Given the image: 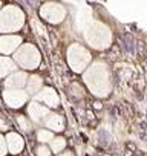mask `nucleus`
<instances>
[{
  "instance_id": "f257e3e1",
  "label": "nucleus",
  "mask_w": 147,
  "mask_h": 156,
  "mask_svg": "<svg viewBox=\"0 0 147 156\" xmlns=\"http://www.w3.org/2000/svg\"><path fill=\"white\" fill-rule=\"evenodd\" d=\"M25 25V14L20 8L8 5L0 11V32H14L22 29Z\"/></svg>"
},
{
  "instance_id": "f03ea898",
  "label": "nucleus",
  "mask_w": 147,
  "mask_h": 156,
  "mask_svg": "<svg viewBox=\"0 0 147 156\" xmlns=\"http://www.w3.org/2000/svg\"><path fill=\"white\" fill-rule=\"evenodd\" d=\"M40 52L37 49V46L31 44V43H25L22 44L17 52L14 54V61L16 64H20L23 69H37L40 64Z\"/></svg>"
},
{
  "instance_id": "7ed1b4c3",
  "label": "nucleus",
  "mask_w": 147,
  "mask_h": 156,
  "mask_svg": "<svg viewBox=\"0 0 147 156\" xmlns=\"http://www.w3.org/2000/svg\"><path fill=\"white\" fill-rule=\"evenodd\" d=\"M91 61V54L81 44H70L67 49V63L74 72H83Z\"/></svg>"
},
{
  "instance_id": "20e7f679",
  "label": "nucleus",
  "mask_w": 147,
  "mask_h": 156,
  "mask_svg": "<svg viewBox=\"0 0 147 156\" xmlns=\"http://www.w3.org/2000/svg\"><path fill=\"white\" fill-rule=\"evenodd\" d=\"M40 17L51 25H58L66 17V8L58 3H45L40 8Z\"/></svg>"
},
{
  "instance_id": "39448f33",
  "label": "nucleus",
  "mask_w": 147,
  "mask_h": 156,
  "mask_svg": "<svg viewBox=\"0 0 147 156\" xmlns=\"http://www.w3.org/2000/svg\"><path fill=\"white\" fill-rule=\"evenodd\" d=\"M29 95L26 90H3V101L9 109H22L28 103Z\"/></svg>"
},
{
  "instance_id": "423d86ee",
  "label": "nucleus",
  "mask_w": 147,
  "mask_h": 156,
  "mask_svg": "<svg viewBox=\"0 0 147 156\" xmlns=\"http://www.w3.org/2000/svg\"><path fill=\"white\" fill-rule=\"evenodd\" d=\"M34 101L46 106L48 109H57L60 106V97L54 87H43L35 97Z\"/></svg>"
},
{
  "instance_id": "0eeeda50",
  "label": "nucleus",
  "mask_w": 147,
  "mask_h": 156,
  "mask_svg": "<svg viewBox=\"0 0 147 156\" xmlns=\"http://www.w3.org/2000/svg\"><path fill=\"white\" fill-rule=\"evenodd\" d=\"M22 35L17 34H6V35H0V54H5V57L8 54L17 52V49L22 46Z\"/></svg>"
},
{
  "instance_id": "6e6552de",
  "label": "nucleus",
  "mask_w": 147,
  "mask_h": 156,
  "mask_svg": "<svg viewBox=\"0 0 147 156\" xmlns=\"http://www.w3.org/2000/svg\"><path fill=\"white\" fill-rule=\"evenodd\" d=\"M29 75L26 72H14L11 73L8 78H5V90H23V87H26Z\"/></svg>"
},
{
  "instance_id": "1a4fd4ad",
  "label": "nucleus",
  "mask_w": 147,
  "mask_h": 156,
  "mask_svg": "<svg viewBox=\"0 0 147 156\" xmlns=\"http://www.w3.org/2000/svg\"><path fill=\"white\" fill-rule=\"evenodd\" d=\"M26 112H28V118H29L32 122H37V124H38V122L43 124L45 118L51 113L46 106H43V104H40V103H37V101H34V100L28 104Z\"/></svg>"
},
{
  "instance_id": "9d476101",
  "label": "nucleus",
  "mask_w": 147,
  "mask_h": 156,
  "mask_svg": "<svg viewBox=\"0 0 147 156\" xmlns=\"http://www.w3.org/2000/svg\"><path fill=\"white\" fill-rule=\"evenodd\" d=\"M5 141H6L8 153L19 154V153H22V151L25 150V145H26V142H25L23 136H22L20 133H17V132H9V133H6V138H5Z\"/></svg>"
},
{
  "instance_id": "9b49d317",
  "label": "nucleus",
  "mask_w": 147,
  "mask_h": 156,
  "mask_svg": "<svg viewBox=\"0 0 147 156\" xmlns=\"http://www.w3.org/2000/svg\"><path fill=\"white\" fill-rule=\"evenodd\" d=\"M43 126H45L49 132L55 133V132H63L64 127H66V122H64V118H63L60 113H57V112H51V113L45 118Z\"/></svg>"
},
{
  "instance_id": "f8f14e48",
  "label": "nucleus",
  "mask_w": 147,
  "mask_h": 156,
  "mask_svg": "<svg viewBox=\"0 0 147 156\" xmlns=\"http://www.w3.org/2000/svg\"><path fill=\"white\" fill-rule=\"evenodd\" d=\"M17 72V64L13 58L0 55V78H8L11 73Z\"/></svg>"
},
{
  "instance_id": "ddd939ff",
  "label": "nucleus",
  "mask_w": 147,
  "mask_h": 156,
  "mask_svg": "<svg viewBox=\"0 0 147 156\" xmlns=\"http://www.w3.org/2000/svg\"><path fill=\"white\" fill-rule=\"evenodd\" d=\"M43 89V78L40 75H29L28 83H26V94L35 97L40 90Z\"/></svg>"
},
{
  "instance_id": "4468645a",
  "label": "nucleus",
  "mask_w": 147,
  "mask_h": 156,
  "mask_svg": "<svg viewBox=\"0 0 147 156\" xmlns=\"http://www.w3.org/2000/svg\"><path fill=\"white\" fill-rule=\"evenodd\" d=\"M16 124H17L19 130L23 132L25 135H29L34 130V122L28 116H25V115H17L16 116Z\"/></svg>"
},
{
  "instance_id": "2eb2a0df",
  "label": "nucleus",
  "mask_w": 147,
  "mask_h": 156,
  "mask_svg": "<svg viewBox=\"0 0 147 156\" xmlns=\"http://www.w3.org/2000/svg\"><path fill=\"white\" fill-rule=\"evenodd\" d=\"M66 147H67V139H66L64 136H55V138L49 142V148H51V151L55 153V154L63 153V151L66 150Z\"/></svg>"
},
{
  "instance_id": "dca6fc26",
  "label": "nucleus",
  "mask_w": 147,
  "mask_h": 156,
  "mask_svg": "<svg viewBox=\"0 0 147 156\" xmlns=\"http://www.w3.org/2000/svg\"><path fill=\"white\" fill-rule=\"evenodd\" d=\"M54 138H55V135H54L52 132H49L48 129H40V130H37V133H35V139H37L40 144H49Z\"/></svg>"
},
{
  "instance_id": "f3484780",
  "label": "nucleus",
  "mask_w": 147,
  "mask_h": 156,
  "mask_svg": "<svg viewBox=\"0 0 147 156\" xmlns=\"http://www.w3.org/2000/svg\"><path fill=\"white\" fill-rule=\"evenodd\" d=\"M5 132L8 133L13 132V122L6 116H0V133H5Z\"/></svg>"
},
{
  "instance_id": "a211bd4d",
  "label": "nucleus",
  "mask_w": 147,
  "mask_h": 156,
  "mask_svg": "<svg viewBox=\"0 0 147 156\" xmlns=\"http://www.w3.org/2000/svg\"><path fill=\"white\" fill-rule=\"evenodd\" d=\"M52 154L54 153L51 151L49 145H46V144H40L35 147V156H52Z\"/></svg>"
},
{
  "instance_id": "6ab92c4d",
  "label": "nucleus",
  "mask_w": 147,
  "mask_h": 156,
  "mask_svg": "<svg viewBox=\"0 0 147 156\" xmlns=\"http://www.w3.org/2000/svg\"><path fill=\"white\" fill-rule=\"evenodd\" d=\"M6 153H8L6 141H5V136L0 133V156H6Z\"/></svg>"
},
{
  "instance_id": "aec40b11",
  "label": "nucleus",
  "mask_w": 147,
  "mask_h": 156,
  "mask_svg": "<svg viewBox=\"0 0 147 156\" xmlns=\"http://www.w3.org/2000/svg\"><path fill=\"white\" fill-rule=\"evenodd\" d=\"M92 107H94V110L101 112V110H103V103H101V101H94V103H92Z\"/></svg>"
},
{
  "instance_id": "412c9836",
  "label": "nucleus",
  "mask_w": 147,
  "mask_h": 156,
  "mask_svg": "<svg viewBox=\"0 0 147 156\" xmlns=\"http://www.w3.org/2000/svg\"><path fill=\"white\" fill-rule=\"evenodd\" d=\"M57 156H75V154H74L72 150H64L63 153H60V154H57Z\"/></svg>"
}]
</instances>
